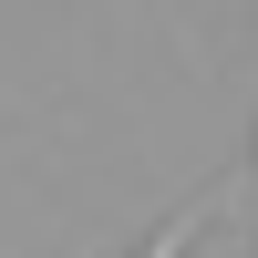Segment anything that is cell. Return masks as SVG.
I'll return each instance as SVG.
<instances>
[{
  "label": "cell",
  "instance_id": "1",
  "mask_svg": "<svg viewBox=\"0 0 258 258\" xmlns=\"http://www.w3.org/2000/svg\"><path fill=\"white\" fill-rule=\"evenodd\" d=\"M238 186H248V165H238V176H217V186H197V197H186V207H176V217H165V227H155L135 258H197V238L227 217V197H238Z\"/></svg>",
  "mask_w": 258,
  "mask_h": 258
}]
</instances>
